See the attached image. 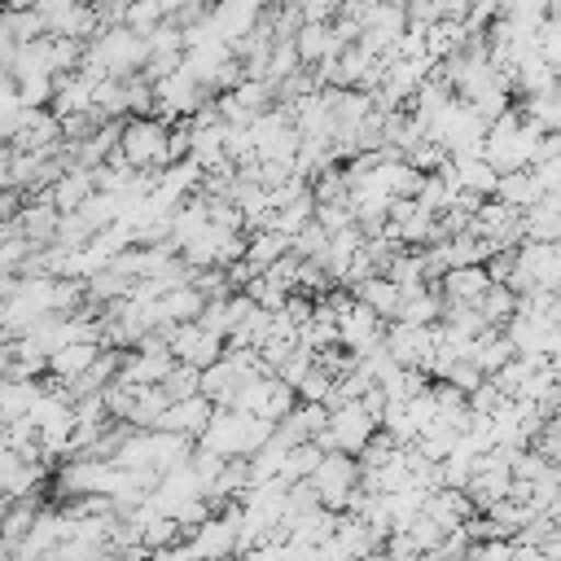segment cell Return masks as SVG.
<instances>
[{"instance_id":"1","label":"cell","mask_w":561,"mask_h":561,"mask_svg":"<svg viewBox=\"0 0 561 561\" xmlns=\"http://www.w3.org/2000/svg\"><path fill=\"white\" fill-rule=\"evenodd\" d=\"M543 136H548V131H539L522 110H508V114H500V118L486 127L482 158H486L500 175H508V171H526V167H535Z\"/></svg>"},{"instance_id":"2","label":"cell","mask_w":561,"mask_h":561,"mask_svg":"<svg viewBox=\"0 0 561 561\" xmlns=\"http://www.w3.org/2000/svg\"><path fill=\"white\" fill-rule=\"evenodd\" d=\"M272 430L276 425H267V421H259V416H250V412H237V408H215V416H210V425L202 430V447H210V451H219L224 460H250L267 438H272Z\"/></svg>"},{"instance_id":"3","label":"cell","mask_w":561,"mask_h":561,"mask_svg":"<svg viewBox=\"0 0 561 561\" xmlns=\"http://www.w3.org/2000/svg\"><path fill=\"white\" fill-rule=\"evenodd\" d=\"M118 153L131 171H167L171 167V123L153 114H136L123 123Z\"/></svg>"},{"instance_id":"4","label":"cell","mask_w":561,"mask_h":561,"mask_svg":"<svg viewBox=\"0 0 561 561\" xmlns=\"http://www.w3.org/2000/svg\"><path fill=\"white\" fill-rule=\"evenodd\" d=\"M359 478H364V469H359L355 456H346V451H324L320 465H316V473H311L307 482H311L320 508L346 513L351 500H355V491H359Z\"/></svg>"},{"instance_id":"5","label":"cell","mask_w":561,"mask_h":561,"mask_svg":"<svg viewBox=\"0 0 561 561\" xmlns=\"http://www.w3.org/2000/svg\"><path fill=\"white\" fill-rule=\"evenodd\" d=\"M381 434V425H377V416L364 408V399H355V403H342V408H329V425H324V434L316 438L324 451H346V456H359L373 438Z\"/></svg>"},{"instance_id":"6","label":"cell","mask_w":561,"mask_h":561,"mask_svg":"<svg viewBox=\"0 0 561 561\" xmlns=\"http://www.w3.org/2000/svg\"><path fill=\"white\" fill-rule=\"evenodd\" d=\"M184 543H188L193 557H232V552H241V504L237 500L219 504L206 522H197L188 530Z\"/></svg>"},{"instance_id":"7","label":"cell","mask_w":561,"mask_h":561,"mask_svg":"<svg viewBox=\"0 0 561 561\" xmlns=\"http://www.w3.org/2000/svg\"><path fill=\"white\" fill-rule=\"evenodd\" d=\"M162 337H167V351L175 355V364H184V368H197V373H206L210 364H219L224 359V337H215L210 329H202L197 320H188V324H171V329H158Z\"/></svg>"},{"instance_id":"8","label":"cell","mask_w":561,"mask_h":561,"mask_svg":"<svg viewBox=\"0 0 561 561\" xmlns=\"http://www.w3.org/2000/svg\"><path fill=\"white\" fill-rule=\"evenodd\" d=\"M513 456H517V451L495 447V451H486V456L478 460V469H473V478H469V486H465V495H469L473 508L486 513V508H495L500 500L513 495Z\"/></svg>"},{"instance_id":"9","label":"cell","mask_w":561,"mask_h":561,"mask_svg":"<svg viewBox=\"0 0 561 561\" xmlns=\"http://www.w3.org/2000/svg\"><path fill=\"white\" fill-rule=\"evenodd\" d=\"M337 346H342L351 359H364V355L381 351V346H386V320H381L373 307H364V302L355 298L346 311H337Z\"/></svg>"},{"instance_id":"10","label":"cell","mask_w":561,"mask_h":561,"mask_svg":"<svg viewBox=\"0 0 561 561\" xmlns=\"http://www.w3.org/2000/svg\"><path fill=\"white\" fill-rule=\"evenodd\" d=\"M153 105L162 110V118H193L206 105V88L180 66L153 83Z\"/></svg>"},{"instance_id":"11","label":"cell","mask_w":561,"mask_h":561,"mask_svg":"<svg viewBox=\"0 0 561 561\" xmlns=\"http://www.w3.org/2000/svg\"><path fill=\"white\" fill-rule=\"evenodd\" d=\"M386 351L399 368H430L434 359V324H403V320H390L386 329Z\"/></svg>"},{"instance_id":"12","label":"cell","mask_w":561,"mask_h":561,"mask_svg":"<svg viewBox=\"0 0 561 561\" xmlns=\"http://www.w3.org/2000/svg\"><path fill=\"white\" fill-rule=\"evenodd\" d=\"M215 416V403L206 394H188V399H175L167 403V412L158 416L153 430H171V434H188V438H202V430L210 425Z\"/></svg>"},{"instance_id":"13","label":"cell","mask_w":561,"mask_h":561,"mask_svg":"<svg viewBox=\"0 0 561 561\" xmlns=\"http://www.w3.org/2000/svg\"><path fill=\"white\" fill-rule=\"evenodd\" d=\"M96 193V180H92V171H83V167H70V171H61L48 188H44V197L61 210V215H70V210H79L88 197Z\"/></svg>"},{"instance_id":"14","label":"cell","mask_w":561,"mask_h":561,"mask_svg":"<svg viewBox=\"0 0 561 561\" xmlns=\"http://www.w3.org/2000/svg\"><path fill=\"white\" fill-rule=\"evenodd\" d=\"M101 342H70V346H61V351H53L48 355V373L61 381V386H70V381H79L96 359H101Z\"/></svg>"},{"instance_id":"15","label":"cell","mask_w":561,"mask_h":561,"mask_svg":"<svg viewBox=\"0 0 561 561\" xmlns=\"http://www.w3.org/2000/svg\"><path fill=\"white\" fill-rule=\"evenodd\" d=\"M285 254H294V237H285V232H276V228H259V232H250V241H245V267L259 276V272H267L272 263H280Z\"/></svg>"},{"instance_id":"16","label":"cell","mask_w":561,"mask_h":561,"mask_svg":"<svg viewBox=\"0 0 561 561\" xmlns=\"http://www.w3.org/2000/svg\"><path fill=\"white\" fill-rule=\"evenodd\" d=\"M491 285L495 280H491L486 263H478V267H451V272H443V302H469L473 307Z\"/></svg>"},{"instance_id":"17","label":"cell","mask_w":561,"mask_h":561,"mask_svg":"<svg viewBox=\"0 0 561 561\" xmlns=\"http://www.w3.org/2000/svg\"><path fill=\"white\" fill-rule=\"evenodd\" d=\"M430 522H438L443 530H460L465 522H469V513H473V504H469V495L465 491H451V486H438V491H430L425 495V508H421Z\"/></svg>"},{"instance_id":"18","label":"cell","mask_w":561,"mask_h":561,"mask_svg":"<svg viewBox=\"0 0 561 561\" xmlns=\"http://www.w3.org/2000/svg\"><path fill=\"white\" fill-rule=\"evenodd\" d=\"M57 224H61V210L48 202V197H39L35 206H22L18 210V228H22V237L31 241V245H53L57 241Z\"/></svg>"},{"instance_id":"19","label":"cell","mask_w":561,"mask_h":561,"mask_svg":"<svg viewBox=\"0 0 561 561\" xmlns=\"http://www.w3.org/2000/svg\"><path fill=\"white\" fill-rule=\"evenodd\" d=\"M294 48L302 57V66H320L324 57H337L342 44L333 39V26L329 22H302V31L294 35Z\"/></svg>"},{"instance_id":"20","label":"cell","mask_w":561,"mask_h":561,"mask_svg":"<svg viewBox=\"0 0 561 561\" xmlns=\"http://www.w3.org/2000/svg\"><path fill=\"white\" fill-rule=\"evenodd\" d=\"M456 167V184H460V193H473V197H495V184H500V171L482 158V153H473V158H456L451 162Z\"/></svg>"},{"instance_id":"21","label":"cell","mask_w":561,"mask_h":561,"mask_svg":"<svg viewBox=\"0 0 561 561\" xmlns=\"http://www.w3.org/2000/svg\"><path fill=\"white\" fill-rule=\"evenodd\" d=\"M543 197V188H539V180H535V171L526 167V171H508V175H500V184H495V202H504V206H513V210H530L535 202Z\"/></svg>"},{"instance_id":"22","label":"cell","mask_w":561,"mask_h":561,"mask_svg":"<svg viewBox=\"0 0 561 561\" xmlns=\"http://www.w3.org/2000/svg\"><path fill=\"white\" fill-rule=\"evenodd\" d=\"M394 320H403V324H438L443 320V298L430 285H412V289H403V302H399Z\"/></svg>"},{"instance_id":"23","label":"cell","mask_w":561,"mask_h":561,"mask_svg":"<svg viewBox=\"0 0 561 561\" xmlns=\"http://www.w3.org/2000/svg\"><path fill=\"white\" fill-rule=\"evenodd\" d=\"M355 298L364 307H373L381 320H394L399 316V302H403V289L390 280V276H368L364 285H355Z\"/></svg>"},{"instance_id":"24","label":"cell","mask_w":561,"mask_h":561,"mask_svg":"<svg viewBox=\"0 0 561 561\" xmlns=\"http://www.w3.org/2000/svg\"><path fill=\"white\" fill-rule=\"evenodd\" d=\"M513 355H517V351H513V342H508L504 329H486V333L473 342V364H478L482 377H495Z\"/></svg>"},{"instance_id":"25","label":"cell","mask_w":561,"mask_h":561,"mask_svg":"<svg viewBox=\"0 0 561 561\" xmlns=\"http://www.w3.org/2000/svg\"><path fill=\"white\" fill-rule=\"evenodd\" d=\"M522 114L539 127V131H561V83L557 88H548V92H539V96H526V105H522Z\"/></svg>"},{"instance_id":"26","label":"cell","mask_w":561,"mask_h":561,"mask_svg":"<svg viewBox=\"0 0 561 561\" xmlns=\"http://www.w3.org/2000/svg\"><path fill=\"white\" fill-rule=\"evenodd\" d=\"M473 307L482 311V320H486L491 329H500V324H508V320H513V311H517V294H513L508 285H491Z\"/></svg>"},{"instance_id":"27","label":"cell","mask_w":561,"mask_h":561,"mask_svg":"<svg viewBox=\"0 0 561 561\" xmlns=\"http://www.w3.org/2000/svg\"><path fill=\"white\" fill-rule=\"evenodd\" d=\"M167 22V9H162V0H131L127 4V22L123 26H131L136 35H149L153 26H162Z\"/></svg>"},{"instance_id":"28","label":"cell","mask_w":561,"mask_h":561,"mask_svg":"<svg viewBox=\"0 0 561 561\" xmlns=\"http://www.w3.org/2000/svg\"><path fill=\"white\" fill-rule=\"evenodd\" d=\"M162 394L175 403V399H188V394H202V373L197 368H184V364H175L171 368V377L162 381Z\"/></svg>"},{"instance_id":"29","label":"cell","mask_w":561,"mask_h":561,"mask_svg":"<svg viewBox=\"0 0 561 561\" xmlns=\"http://www.w3.org/2000/svg\"><path fill=\"white\" fill-rule=\"evenodd\" d=\"M500 18L543 26V22H548V0H500Z\"/></svg>"},{"instance_id":"30","label":"cell","mask_w":561,"mask_h":561,"mask_svg":"<svg viewBox=\"0 0 561 561\" xmlns=\"http://www.w3.org/2000/svg\"><path fill=\"white\" fill-rule=\"evenodd\" d=\"M469 561H517V543L513 539H478L469 548Z\"/></svg>"},{"instance_id":"31","label":"cell","mask_w":561,"mask_h":561,"mask_svg":"<svg viewBox=\"0 0 561 561\" xmlns=\"http://www.w3.org/2000/svg\"><path fill=\"white\" fill-rule=\"evenodd\" d=\"M237 561H289V552H285V539H272V543H259V548L237 552Z\"/></svg>"},{"instance_id":"32","label":"cell","mask_w":561,"mask_h":561,"mask_svg":"<svg viewBox=\"0 0 561 561\" xmlns=\"http://www.w3.org/2000/svg\"><path fill=\"white\" fill-rule=\"evenodd\" d=\"M44 0H4V9H39Z\"/></svg>"},{"instance_id":"33","label":"cell","mask_w":561,"mask_h":561,"mask_svg":"<svg viewBox=\"0 0 561 561\" xmlns=\"http://www.w3.org/2000/svg\"><path fill=\"white\" fill-rule=\"evenodd\" d=\"M193 561H232V557H193Z\"/></svg>"},{"instance_id":"34","label":"cell","mask_w":561,"mask_h":561,"mask_svg":"<svg viewBox=\"0 0 561 561\" xmlns=\"http://www.w3.org/2000/svg\"><path fill=\"white\" fill-rule=\"evenodd\" d=\"M35 561H57V557H53V552H48V557H35Z\"/></svg>"},{"instance_id":"35","label":"cell","mask_w":561,"mask_h":561,"mask_svg":"<svg viewBox=\"0 0 561 561\" xmlns=\"http://www.w3.org/2000/svg\"><path fill=\"white\" fill-rule=\"evenodd\" d=\"M557 245H561V232H557Z\"/></svg>"},{"instance_id":"36","label":"cell","mask_w":561,"mask_h":561,"mask_svg":"<svg viewBox=\"0 0 561 561\" xmlns=\"http://www.w3.org/2000/svg\"><path fill=\"white\" fill-rule=\"evenodd\" d=\"M557 522H561V513H557Z\"/></svg>"}]
</instances>
